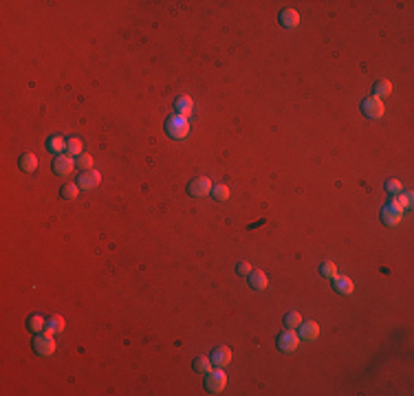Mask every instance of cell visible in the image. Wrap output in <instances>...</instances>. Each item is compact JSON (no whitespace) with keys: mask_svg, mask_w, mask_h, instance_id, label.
I'll return each instance as SVG.
<instances>
[{"mask_svg":"<svg viewBox=\"0 0 414 396\" xmlns=\"http://www.w3.org/2000/svg\"><path fill=\"white\" fill-rule=\"evenodd\" d=\"M165 132L172 137V139H183L185 135L190 132V123H188V117H181V115H172L168 121H165Z\"/></svg>","mask_w":414,"mask_h":396,"instance_id":"cell-1","label":"cell"},{"mask_svg":"<svg viewBox=\"0 0 414 396\" xmlns=\"http://www.w3.org/2000/svg\"><path fill=\"white\" fill-rule=\"evenodd\" d=\"M401 218H403V205L399 203L397 198H392V201L381 209V222L388 224V227H395L397 222H401Z\"/></svg>","mask_w":414,"mask_h":396,"instance_id":"cell-2","label":"cell"},{"mask_svg":"<svg viewBox=\"0 0 414 396\" xmlns=\"http://www.w3.org/2000/svg\"><path fill=\"white\" fill-rule=\"evenodd\" d=\"M300 335L295 333L293 328H286L284 333H280L278 335V339H276V346H278V350L280 352H293L298 346H300Z\"/></svg>","mask_w":414,"mask_h":396,"instance_id":"cell-3","label":"cell"},{"mask_svg":"<svg viewBox=\"0 0 414 396\" xmlns=\"http://www.w3.org/2000/svg\"><path fill=\"white\" fill-rule=\"evenodd\" d=\"M225 385H227V374L223 372V370H216V372H207V376H205V389L210 394H220L225 389Z\"/></svg>","mask_w":414,"mask_h":396,"instance_id":"cell-4","label":"cell"},{"mask_svg":"<svg viewBox=\"0 0 414 396\" xmlns=\"http://www.w3.org/2000/svg\"><path fill=\"white\" fill-rule=\"evenodd\" d=\"M33 346V352L40 354V356H51L53 352H55V341L51 339V335H36L31 341Z\"/></svg>","mask_w":414,"mask_h":396,"instance_id":"cell-5","label":"cell"},{"mask_svg":"<svg viewBox=\"0 0 414 396\" xmlns=\"http://www.w3.org/2000/svg\"><path fill=\"white\" fill-rule=\"evenodd\" d=\"M212 181L207 176H198V178H194V181H190V185H188V194L192 196V198H205L207 194H212Z\"/></svg>","mask_w":414,"mask_h":396,"instance_id":"cell-6","label":"cell"},{"mask_svg":"<svg viewBox=\"0 0 414 396\" xmlns=\"http://www.w3.org/2000/svg\"><path fill=\"white\" fill-rule=\"evenodd\" d=\"M383 102L379 97H366L364 102H362V112L366 117H370V119H379V117H383Z\"/></svg>","mask_w":414,"mask_h":396,"instance_id":"cell-7","label":"cell"},{"mask_svg":"<svg viewBox=\"0 0 414 396\" xmlns=\"http://www.w3.org/2000/svg\"><path fill=\"white\" fill-rule=\"evenodd\" d=\"M51 168H53V172H55L57 176H69L71 172L77 168V165H75V158H73L71 154H57Z\"/></svg>","mask_w":414,"mask_h":396,"instance_id":"cell-8","label":"cell"},{"mask_svg":"<svg viewBox=\"0 0 414 396\" xmlns=\"http://www.w3.org/2000/svg\"><path fill=\"white\" fill-rule=\"evenodd\" d=\"M99 181H102V174H99V172L86 170V172H82V174H79V178H77V187L84 189V191H88V189H95L97 185H99Z\"/></svg>","mask_w":414,"mask_h":396,"instance_id":"cell-9","label":"cell"},{"mask_svg":"<svg viewBox=\"0 0 414 396\" xmlns=\"http://www.w3.org/2000/svg\"><path fill=\"white\" fill-rule=\"evenodd\" d=\"M212 366H216V368H225L227 363L231 361V350L227 348V346H218V348H214L212 350Z\"/></svg>","mask_w":414,"mask_h":396,"instance_id":"cell-10","label":"cell"},{"mask_svg":"<svg viewBox=\"0 0 414 396\" xmlns=\"http://www.w3.org/2000/svg\"><path fill=\"white\" fill-rule=\"evenodd\" d=\"M278 22L282 24L284 29H295V26L300 24V13L295 9H282V11H280Z\"/></svg>","mask_w":414,"mask_h":396,"instance_id":"cell-11","label":"cell"},{"mask_svg":"<svg viewBox=\"0 0 414 396\" xmlns=\"http://www.w3.org/2000/svg\"><path fill=\"white\" fill-rule=\"evenodd\" d=\"M319 337V326L317 321H302L300 323V339L304 341H313Z\"/></svg>","mask_w":414,"mask_h":396,"instance_id":"cell-12","label":"cell"},{"mask_svg":"<svg viewBox=\"0 0 414 396\" xmlns=\"http://www.w3.org/2000/svg\"><path fill=\"white\" fill-rule=\"evenodd\" d=\"M333 288H335L339 295H350L352 290H355V284H352L350 277L335 275V277H333Z\"/></svg>","mask_w":414,"mask_h":396,"instance_id":"cell-13","label":"cell"},{"mask_svg":"<svg viewBox=\"0 0 414 396\" xmlns=\"http://www.w3.org/2000/svg\"><path fill=\"white\" fill-rule=\"evenodd\" d=\"M249 286L253 290H264L269 286V277H267L264 271H251L249 273Z\"/></svg>","mask_w":414,"mask_h":396,"instance_id":"cell-14","label":"cell"},{"mask_svg":"<svg viewBox=\"0 0 414 396\" xmlns=\"http://www.w3.org/2000/svg\"><path fill=\"white\" fill-rule=\"evenodd\" d=\"M192 108H194V102L188 97V95H181V97H176V102H174V110H176V115H181V117H190L192 115Z\"/></svg>","mask_w":414,"mask_h":396,"instance_id":"cell-15","label":"cell"},{"mask_svg":"<svg viewBox=\"0 0 414 396\" xmlns=\"http://www.w3.org/2000/svg\"><path fill=\"white\" fill-rule=\"evenodd\" d=\"M46 150L49 152H55V154H62V152L66 150V139L60 137V135H53L46 139Z\"/></svg>","mask_w":414,"mask_h":396,"instance_id":"cell-16","label":"cell"},{"mask_svg":"<svg viewBox=\"0 0 414 396\" xmlns=\"http://www.w3.org/2000/svg\"><path fill=\"white\" fill-rule=\"evenodd\" d=\"M18 163H20V170L22 172H33L38 168V156L31 154V152H26V154H22L18 158Z\"/></svg>","mask_w":414,"mask_h":396,"instance_id":"cell-17","label":"cell"},{"mask_svg":"<svg viewBox=\"0 0 414 396\" xmlns=\"http://www.w3.org/2000/svg\"><path fill=\"white\" fill-rule=\"evenodd\" d=\"M62 330H64V319H62V317H60V315L49 317L44 333H46V335H55V333H62Z\"/></svg>","mask_w":414,"mask_h":396,"instance_id":"cell-18","label":"cell"},{"mask_svg":"<svg viewBox=\"0 0 414 396\" xmlns=\"http://www.w3.org/2000/svg\"><path fill=\"white\" fill-rule=\"evenodd\" d=\"M372 92H375V97H388L392 92V84L388 82V79H377L375 86H372Z\"/></svg>","mask_w":414,"mask_h":396,"instance_id":"cell-19","label":"cell"},{"mask_svg":"<svg viewBox=\"0 0 414 396\" xmlns=\"http://www.w3.org/2000/svg\"><path fill=\"white\" fill-rule=\"evenodd\" d=\"M26 328L31 330V333H40V330H44L46 328V321H44V317L42 315H38V313H33L29 319H26Z\"/></svg>","mask_w":414,"mask_h":396,"instance_id":"cell-20","label":"cell"},{"mask_svg":"<svg viewBox=\"0 0 414 396\" xmlns=\"http://www.w3.org/2000/svg\"><path fill=\"white\" fill-rule=\"evenodd\" d=\"M82 152H84V148H82V141H79L77 137L66 139V154H71V156H79Z\"/></svg>","mask_w":414,"mask_h":396,"instance_id":"cell-21","label":"cell"},{"mask_svg":"<svg viewBox=\"0 0 414 396\" xmlns=\"http://www.w3.org/2000/svg\"><path fill=\"white\" fill-rule=\"evenodd\" d=\"M192 368H194V372H198V374H207L212 370V359L198 356V359H194V363H192Z\"/></svg>","mask_w":414,"mask_h":396,"instance_id":"cell-22","label":"cell"},{"mask_svg":"<svg viewBox=\"0 0 414 396\" xmlns=\"http://www.w3.org/2000/svg\"><path fill=\"white\" fill-rule=\"evenodd\" d=\"M300 323H302V315L298 313V310H291V313H286L284 315V326L286 328H300Z\"/></svg>","mask_w":414,"mask_h":396,"instance_id":"cell-23","label":"cell"},{"mask_svg":"<svg viewBox=\"0 0 414 396\" xmlns=\"http://www.w3.org/2000/svg\"><path fill=\"white\" fill-rule=\"evenodd\" d=\"M77 185H73V183H66V185H62V189H60V196L64 198V201H73V198L77 196Z\"/></svg>","mask_w":414,"mask_h":396,"instance_id":"cell-24","label":"cell"},{"mask_svg":"<svg viewBox=\"0 0 414 396\" xmlns=\"http://www.w3.org/2000/svg\"><path fill=\"white\" fill-rule=\"evenodd\" d=\"M75 165L82 172H86V170H93V156L91 154H86V152H82L77 158H75Z\"/></svg>","mask_w":414,"mask_h":396,"instance_id":"cell-25","label":"cell"},{"mask_svg":"<svg viewBox=\"0 0 414 396\" xmlns=\"http://www.w3.org/2000/svg\"><path fill=\"white\" fill-rule=\"evenodd\" d=\"M212 196L216 198V201L223 203V201L229 198V187H227V185H214V187H212Z\"/></svg>","mask_w":414,"mask_h":396,"instance_id":"cell-26","label":"cell"},{"mask_svg":"<svg viewBox=\"0 0 414 396\" xmlns=\"http://www.w3.org/2000/svg\"><path fill=\"white\" fill-rule=\"evenodd\" d=\"M319 273H322L324 277H329V280H333V277L337 275V267L333 262H324L322 267H319Z\"/></svg>","mask_w":414,"mask_h":396,"instance_id":"cell-27","label":"cell"},{"mask_svg":"<svg viewBox=\"0 0 414 396\" xmlns=\"http://www.w3.org/2000/svg\"><path fill=\"white\" fill-rule=\"evenodd\" d=\"M386 191H388V194H401V181L390 178V181L386 183Z\"/></svg>","mask_w":414,"mask_h":396,"instance_id":"cell-28","label":"cell"},{"mask_svg":"<svg viewBox=\"0 0 414 396\" xmlns=\"http://www.w3.org/2000/svg\"><path fill=\"white\" fill-rule=\"evenodd\" d=\"M397 201L401 203L403 207H410V205H412V194H410V191H405V194H399Z\"/></svg>","mask_w":414,"mask_h":396,"instance_id":"cell-29","label":"cell"},{"mask_svg":"<svg viewBox=\"0 0 414 396\" xmlns=\"http://www.w3.org/2000/svg\"><path fill=\"white\" fill-rule=\"evenodd\" d=\"M236 273H238V275H249V273H251V267H249L247 262H240L238 267H236Z\"/></svg>","mask_w":414,"mask_h":396,"instance_id":"cell-30","label":"cell"}]
</instances>
